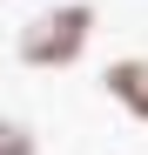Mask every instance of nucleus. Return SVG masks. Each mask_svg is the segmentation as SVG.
Here are the masks:
<instances>
[{
  "label": "nucleus",
  "mask_w": 148,
  "mask_h": 155,
  "mask_svg": "<svg viewBox=\"0 0 148 155\" xmlns=\"http://www.w3.org/2000/svg\"><path fill=\"white\" fill-rule=\"evenodd\" d=\"M88 34H94V7H88V0L47 7L40 20L20 27V61H27V68H67V61H81Z\"/></svg>",
  "instance_id": "f257e3e1"
},
{
  "label": "nucleus",
  "mask_w": 148,
  "mask_h": 155,
  "mask_svg": "<svg viewBox=\"0 0 148 155\" xmlns=\"http://www.w3.org/2000/svg\"><path fill=\"white\" fill-rule=\"evenodd\" d=\"M101 88H108V94H114L128 115H141V121H148V61H141V54H128V61H108Z\"/></svg>",
  "instance_id": "f03ea898"
},
{
  "label": "nucleus",
  "mask_w": 148,
  "mask_h": 155,
  "mask_svg": "<svg viewBox=\"0 0 148 155\" xmlns=\"http://www.w3.org/2000/svg\"><path fill=\"white\" fill-rule=\"evenodd\" d=\"M0 155H34V135L20 121H0Z\"/></svg>",
  "instance_id": "7ed1b4c3"
}]
</instances>
